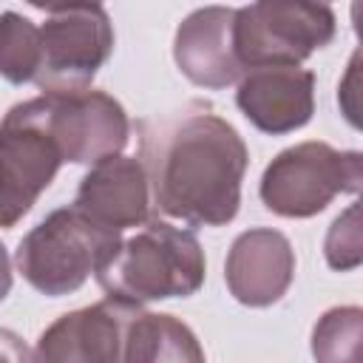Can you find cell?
Returning a JSON list of instances; mask_svg holds the SVG:
<instances>
[{"instance_id":"obj_10","label":"cell","mask_w":363,"mask_h":363,"mask_svg":"<svg viewBox=\"0 0 363 363\" xmlns=\"http://www.w3.org/2000/svg\"><path fill=\"white\" fill-rule=\"evenodd\" d=\"M235 105L261 133H292L315 113V74L301 65L250 68L235 82Z\"/></svg>"},{"instance_id":"obj_18","label":"cell","mask_w":363,"mask_h":363,"mask_svg":"<svg viewBox=\"0 0 363 363\" xmlns=\"http://www.w3.org/2000/svg\"><path fill=\"white\" fill-rule=\"evenodd\" d=\"M0 363H34V349H28V343L11 332L0 326Z\"/></svg>"},{"instance_id":"obj_1","label":"cell","mask_w":363,"mask_h":363,"mask_svg":"<svg viewBox=\"0 0 363 363\" xmlns=\"http://www.w3.org/2000/svg\"><path fill=\"white\" fill-rule=\"evenodd\" d=\"M139 162L159 213L193 227H224L238 216L250 150L207 99H187L136 125Z\"/></svg>"},{"instance_id":"obj_11","label":"cell","mask_w":363,"mask_h":363,"mask_svg":"<svg viewBox=\"0 0 363 363\" xmlns=\"http://www.w3.org/2000/svg\"><path fill=\"white\" fill-rule=\"evenodd\" d=\"M295 278V250L281 230L252 227L235 235L224 261L230 295L252 309L278 303Z\"/></svg>"},{"instance_id":"obj_2","label":"cell","mask_w":363,"mask_h":363,"mask_svg":"<svg viewBox=\"0 0 363 363\" xmlns=\"http://www.w3.org/2000/svg\"><path fill=\"white\" fill-rule=\"evenodd\" d=\"M207 261L196 233L150 218L139 233L122 238L96 281L111 298L147 303L190 298L201 289Z\"/></svg>"},{"instance_id":"obj_20","label":"cell","mask_w":363,"mask_h":363,"mask_svg":"<svg viewBox=\"0 0 363 363\" xmlns=\"http://www.w3.org/2000/svg\"><path fill=\"white\" fill-rule=\"evenodd\" d=\"M17 221H14V216H11V210H9V201H6V193H3V187H0V227L3 230H11Z\"/></svg>"},{"instance_id":"obj_6","label":"cell","mask_w":363,"mask_h":363,"mask_svg":"<svg viewBox=\"0 0 363 363\" xmlns=\"http://www.w3.org/2000/svg\"><path fill=\"white\" fill-rule=\"evenodd\" d=\"M113 54V23L99 3L48 6L40 26V68L34 85L43 94L88 91Z\"/></svg>"},{"instance_id":"obj_4","label":"cell","mask_w":363,"mask_h":363,"mask_svg":"<svg viewBox=\"0 0 363 363\" xmlns=\"http://www.w3.org/2000/svg\"><path fill=\"white\" fill-rule=\"evenodd\" d=\"M363 182V153L337 150L329 142H298L284 147L261 173L258 196L281 218H312L340 193H357Z\"/></svg>"},{"instance_id":"obj_8","label":"cell","mask_w":363,"mask_h":363,"mask_svg":"<svg viewBox=\"0 0 363 363\" xmlns=\"http://www.w3.org/2000/svg\"><path fill=\"white\" fill-rule=\"evenodd\" d=\"M145 306L105 298L60 315L34 346V363H128L133 320Z\"/></svg>"},{"instance_id":"obj_12","label":"cell","mask_w":363,"mask_h":363,"mask_svg":"<svg viewBox=\"0 0 363 363\" xmlns=\"http://www.w3.org/2000/svg\"><path fill=\"white\" fill-rule=\"evenodd\" d=\"M74 207L105 230L125 233L150 221V184L136 156H111L96 162L77 187Z\"/></svg>"},{"instance_id":"obj_13","label":"cell","mask_w":363,"mask_h":363,"mask_svg":"<svg viewBox=\"0 0 363 363\" xmlns=\"http://www.w3.org/2000/svg\"><path fill=\"white\" fill-rule=\"evenodd\" d=\"M235 9L201 6L193 9L176 28L173 60L179 71L199 88H227L244 77L233 48Z\"/></svg>"},{"instance_id":"obj_19","label":"cell","mask_w":363,"mask_h":363,"mask_svg":"<svg viewBox=\"0 0 363 363\" xmlns=\"http://www.w3.org/2000/svg\"><path fill=\"white\" fill-rule=\"evenodd\" d=\"M11 284H14V278H11V258H9L6 247L0 244V303L11 292Z\"/></svg>"},{"instance_id":"obj_17","label":"cell","mask_w":363,"mask_h":363,"mask_svg":"<svg viewBox=\"0 0 363 363\" xmlns=\"http://www.w3.org/2000/svg\"><path fill=\"white\" fill-rule=\"evenodd\" d=\"M323 258L332 269L346 272L363 261V235H360V204H349L326 230Z\"/></svg>"},{"instance_id":"obj_3","label":"cell","mask_w":363,"mask_h":363,"mask_svg":"<svg viewBox=\"0 0 363 363\" xmlns=\"http://www.w3.org/2000/svg\"><path fill=\"white\" fill-rule=\"evenodd\" d=\"M122 235L71 207L51 210L17 244L14 264L31 289L48 298L77 292L119 250Z\"/></svg>"},{"instance_id":"obj_14","label":"cell","mask_w":363,"mask_h":363,"mask_svg":"<svg viewBox=\"0 0 363 363\" xmlns=\"http://www.w3.org/2000/svg\"><path fill=\"white\" fill-rule=\"evenodd\" d=\"M128 363H207V357L184 320L142 309L130 329Z\"/></svg>"},{"instance_id":"obj_16","label":"cell","mask_w":363,"mask_h":363,"mask_svg":"<svg viewBox=\"0 0 363 363\" xmlns=\"http://www.w3.org/2000/svg\"><path fill=\"white\" fill-rule=\"evenodd\" d=\"M40 68V26L20 11L0 14V77L11 85L34 82Z\"/></svg>"},{"instance_id":"obj_5","label":"cell","mask_w":363,"mask_h":363,"mask_svg":"<svg viewBox=\"0 0 363 363\" xmlns=\"http://www.w3.org/2000/svg\"><path fill=\"white\" fill-rule=\"evenodd\" d=\"M335 11L323 3L261 0L235 9L233 48L244 71L261 65H301L335 40Z\"/></svg>"},{"instance_id":"obj_9","label":"cell","mask_w":363,"mask_h":363,"mask_svg":"<svg viewBox=\"0 0 363 363\" xmlns=\"http://www.w3.org/2000/svg\"><path fill=\"white\" fill-rule=\"evenodd\" d=\"M48 108V125L71 164H96L111 156H122L130 139V119L122 102L105 91L88 88L79 94H43Z\"/></svg>"},{"instance_id":"obj_7","label":"cell","mask_w":363,"mask_h":363,"mask_svg":"<svg viewBox=\"0 0 363 363\" xmlns=\"http://www.w3.org/2000/svg\"><path fill=\"white\" fill-rule=\"evenodd\" d=\"M62 153L48 125L45 96L11 105L0 119V187L20 221L62 167Z\"/></svg>"},{"instance_id":"obj_15","label":"cell","mask_w":363,"mask_h":363,"mask_svg":"<svg viewBox=\"0 0 363 363\" xmlns=\"http://www.w3.org/2000/svg\"><path fill=\"white\" fill-rule=\"evenodd\" d=\"M315 363H363V309L332 306L312 326Z\"/></svg>"}]
</instances>
